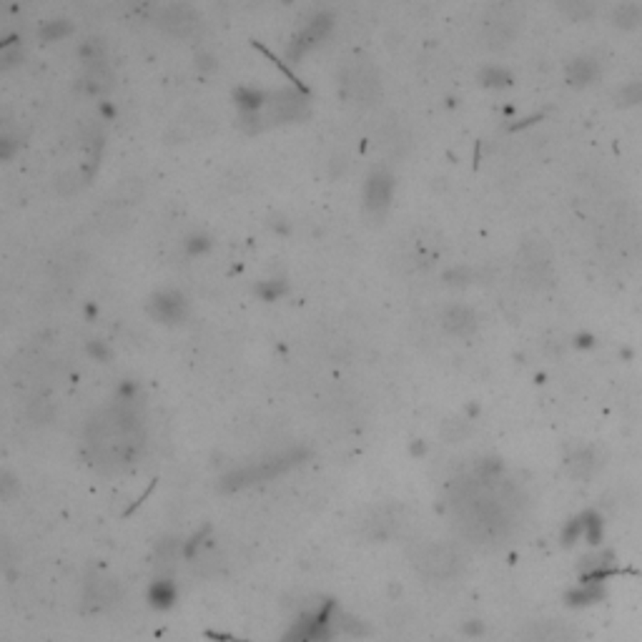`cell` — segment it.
Segmentation results:
<instances>
[{
    "label": "cell",
    "mask_w": 642,
    "mask_h": 642,
    "mask_svg": "<svg viewBox=\"0 0 642 642\" xmlns=\"http://www.w3.org/2000/svg\"><path fill=\"white\" fill-rule=\"evenodd\" d=\"M595 75H597V66H595V60H590V58H580L569 66V83H575V86L590 83Z\"/></svg>",
    "instance_id": "2e32d148"
},
{
    "label": "cell",
    "mask_w": 642,
    "mask_h": 642,
    "mask_svg": "<svg viewBox=\"0 0 642 642\" xmlns=\"http://www.w3.org/2000/svg\"><path fill=\"white\" fill-rule=\"evenodd\" d=\"M269 106V118L271 121H296L307 113V98L292 88L286 91H278L266 101Z\"/></svg>",
    "instance_id": "5b68a950"
},
{
    "label": "cell",
    "mask_w": 642,
    "mask_h": 642,
    "mask_svg": "<svg viewBox=\"0 0 642 642\" xmlns=\"http://www.w3.org/2000/svg\"><path fill=\"white\" fill-rule=\"evenodd\" d=\"M336 622H339V628H342L344 632H351V635H361V632H366L361 622L354 620V617H346V615H342V617H339Z\"/></svg>",
    "instance_id": "ac0fdd59"
},
{
    "label": "cell",
    "mask_w": 642,
    "mask_h": 642,
    "mask_svg": "<svg viewBox=\"0 0 642 642\" xmlns=\"http://www.w3.org/2000/svg\"><path fill=\"white\" fill-rule=\"evenodd\" d=\"M522 266L527 269V274L534 278L542 276V271H547L549 266V248L545 241L540 239H532V241H525V246H522Z\"/></svg>",
    "instance_id": "ba28073f"
},
{
    "label": "cell",
    "mask_w": 642,
    "mask_h": 642,
    "mask_svg": "<svg viewBox=\"0 0 642 642\" xmlns=\"http://www.w3.org/2000/svg\"><path fill=\"white\" fill-rule=\"evenodd\" d=\"M151 311L163 321H178L186 311V304H183V296H178V294H160L151 304Z\"/></svg>",
    "instance_id": "7c38bea8"
},
{
    "label": "cell",
    "mask_w": 642,
    "mask_h": 642,
    "mask_svg": "<svg viewBox=\"0 0 642 642\" xmlns=\"http://www.w3.org/2000/svg\"><path fill=\"white\" fill-rule=\"evenodd\" d=\"M148 597H151V605H154V607H158V610H168V607L176 602L174 582H168V580H156V582L151 584Z\"/></svg>",
    "instance_id": "5bb4252c"
},
{
    "label": "cell",
    "mask_w": 642,
    "mask_h": 642,
    "mask_svg": "<svg viewBox=\"0 0 642 642\" xmlns=\"http://www.w3.org/2000/svg\"><path fill=\"white\" fill-rule=\"evenodd\" d=\"M88 447L101 464H131L143 449V429L136 412L118 404L93 416L88 424Z\"/></svg>",
    "instance_id": "6da1fadb"
},
{
    "label": "cell",
    "mask_w": 642,
    "mask_h": 642,
    "mask_svg": "<svg viewBox=\"0 0 642 642\" xmlns=\"http://www.w3.org/2000/svg\"><path fill=\"white\" fill-rule=\"evenodd\" d=\"M301 457H304V452L276 454V457H271V460H263L261 464H254V467L241 469V472H236V475H228L226 479H224V487L236 489V487H246V484H251V482L271 479V477H276L278 472H284V469H289L292 464H296Z\"/></svg>",
    "instance_id": "3957f363"
},
{
    "label": "cell",
    "mask_w": 642,
    "mask_h": 642,
    "mask_svg": "<svg viewBox=\"0 0 642 642\" xmlns=\"http://www.w3.org/2000/svg\"><path fill=\"white\" fill-rule=\"evenodd\" d=\"M326 30H329V18H326V15H321V18H316V21L309 23L307 28L301 30V36L294 40L292 58H299V56H304L309 48H314L321 38L326 36Z\"/></svg>",
    "instance_id": "8fae6325"
},
{
    "label": "cell",
    "mask_w": 642,
    "mask_h": 642,
    "mask_svg": "<svg viewBox=\"0 0 642 642\" xmlns=\"http://www.w3.org/2000/svg\"><path fill=\"white\" fill-rule=\"evenodd\" d=\"M464 632H467V635H482V632H484V625L477 622V620L464 622Z\"/></svg>",
    "instance_id": "ffe728a7"
},
{
    "label": "cell",
    "mask_w": 642,
    "mask_h": 642,
    "mask_svg": "<svg viewBox=\"0 0 642 642\" xmlns=\"http://www.w3.org/2000/svg\"><path fill=\"white\" fill-rule=\"evenodd\" d=\"M83 83H86V88L88 91H93V93H106V91L113 86V75H110V71L101 60V63H91V66H86Z\"/></svg>",
    "instance_id": "4fadbf2b"
},
{
    "label": "cell",
    "mask_w": 642,
    "mask_h": 642,
    "mask_svg": "<svg viewBox=\"0 0 642 642\" xmlns=\"http://www.w3.org/2000/svg\"><path fill=\"white\" fill-rule=\"evenodd\" d=\"M617 101H620L622 106H637V103H642V83L640 80H632V83H628V86L622 88L620 95H617Z\"/></svg>",
    "instance_id": "e0dca14e"
},
{
    "label": "cell",
    "mask_w": 642,
    "mask_h": 642,
    "mask_svg": "<svg viewBox=\"0 0 642 642\" xmlns=\"http://www.w3.org/2000/svg\"><path fill=\"white\" fill-rule=\"evenodd\" d=\"M610 18H613V23L617 28L628 30V28H635L637 23L642 21V10L637 5H632V3H620V5L613 8Z\"/></svg>",
    "instance_id": "9a60e30c"
},
{
    "label": "cell",
    "mask_w": 642,
    "mask_h": 642,
    "mask_svg": "<svg viewBox=\"0 0 642 642\" xmlns=\"http://www.w3.org/2000/svg\"><path fill=\"white\" fill-rule=\"evenodd\" d=\"M517 28H519L517 13H514V8H510V5L492 8V10L484 15V21H482V33H484V38H487V43L492 45V48H499V45L510 43L512 38L517 36Z\"/></svg>",
    "instance_id": "277c9868"
},
{
    "label": "cell",
    "mask_w": 642,
    "mask_h": 642,
    "mask_svg": "<svg viewBox=\"0 0 642 642\" xmlns=\"http://www.w3.org/2000/svg\"><path fill=\"white\" fill-rule=\"evenodd\" d=\"M442 324H444V329L449 331V334L467 336V334L475 331L477 319H475V314H472V309L449 307V309H444V314H442Z\"/></svg>",
    "instance_id": "30bf717a"
},
{
    "label": "cell",
    "mask_w": 642,
    "mask_h": 642,
    "mask_svg": "<svg viewBox=\"0 0 642 642\" xmlns=\"http://www.w3.org/2000/svg\"><path fill=\"white\" fill-rule=\"evenodd\" d=\"M482 78H484V83H489V86H502V83L510 80V75L504 73V71H499V68H487V71L482 73Z\"/></svg>",
    "instance_id": "d6986e66"
},
{
    "label": "cell",
    "mask_w": 642,
    "mask_h": 642,
    "mask_svg": "<svg viewBox=\"0 0 642 642\" xmlns=\"http://www.w3.org/2000/svg\"><path fill=\"white\" fill-rule=\"evenodd\" d=\"M344 88L359 103H374L381 93V80L369 60H357L344 71Z\"/></svg>",
    "instance_id": "7a4b0ae2"
},
{
    "label": "cell",
    "mask_w": 642,
    "mask_h": 642,
    "mask_svg": "<svg viewBox=\"0 0 642 642\" xmlns=\"http://www.w3.org/2000/svg\"><path fill=\"white\" fill-rule=\"evenodd\" d=\"M158 25L171 36H191L198 25V15L189 5H163L158 10Z\"/></svg>",
    "instance_id": "8992f818"
},
{
    "label": "cell",
    "mask_w": 642,
    "mask_h": 642,
    "mask_svg": "<svg viewBox=\"0 0 642 642\" xmlns=\"http://www.w3.org/2000/svg\"><path fill=\"white\" fill-rule=\"evenodd\" d=\"M389 196H392V178L384 171H377L366 183V206L372 211H384L389 204Z\"/></svg>",
    "instance_id": "9c48e42d"
},
{
    "label": "cell",
    "mask_w": 642,
    "mask_h": 642,
    "mask_svg": "<svg viewBox=\"0 0 642 642\" xmlns=\"http://www.w3.org/2000/svg\"><path fill=\"white\" fill-rule=\"evenodd\" d=\"M419 564H422L427 572L447 577L460 567V557L449 547H427L422 555H419Z\"/></svg>",
    "instance_id": "52a82bcc"
}]
</instances>
